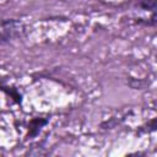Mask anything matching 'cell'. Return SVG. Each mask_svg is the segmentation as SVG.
<instances>
[{
    "label": "cell",
    "instance_id": "6da1fadb",
    "mask_svg": "<svg viewBox=\"0 0 157 157\" xmlns=\"http://www.w3.org/2000/svg\"><path fill=\"white\" fill-rule=\"evenodd\" d=\"M26 27L22 21L17 18L0 20V45L7 44L25 36Z\"/></svg>",
    "mask_w": 157,
    "mask_h": 157
},
{
    "label": "cell",
    "instance_id": "7a4b0ae2",
    "mask_svg": "<svg viewBox=\"0 0 157 157\" xmlns=\"http://www.w3.org/2000/svg\"><path fill=\"white\" fill-rule=\"evenodd\" d=\"M49 123V119L48 118H39V117H36L33 119L29 120L28 123V126H27V135L26 137L27 139H33L36 137L40 130Z\"/></svg>",
    "mask_w": 157,
    "mask_h": 157
},
{
    "label": "cell",
    "instance_id": "3957f363",
    "mask_svg": "<svg viewBox=\"0 0 157 157\" xmlns=\"http://www.w3.org/2000/svg\"><path fill=\"white\" fill-rule=\"evenodd\" d=\"M136 6L142 11H147L150 13H156V0H137Z\"/></svg>",
    "mask_w": 157,
    "mask_h": 157
},
{
    "label": "cell",
    "instance_id": "277c9868",
    "mask_svg": "<svg viewBox=\"0 0 157 157\" xmlns=\"http://www.w3.org/2000/svg\"><path fill=\"white\" fill-rule=\"evenodd\" d=\"M1 90L2 91H5L7 94H10L17 103H21V98H22V96H21V93L16 90V88H13V87H1Z\"/></svg>",
    "mask_w": 157,
    "mask_h": 157
}]
</instances>
